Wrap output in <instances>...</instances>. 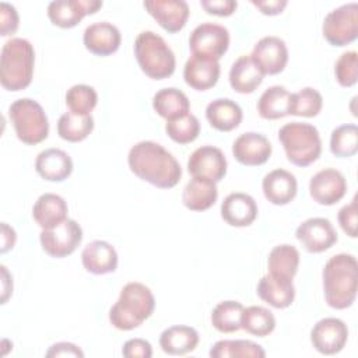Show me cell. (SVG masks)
Segmentation results:
<instances>
[{
  "label": "cell",
  "mask_w": 358,
  "mask_h": 358,
  "mask_svg": "<svg viewBox=\"0 0 358 358\" xmlns=\"http://www.w3.org/2000/svg\"><path fill=\"white\" fill-rule=\"evenodd\" d=\"M264 74L253 63L250 56H239L231 66L229 84L234 91L239 94L253 92L263 81Z\"/></svg>",
  "instance_id": "29"
},
{
  "label": "cell",
  "mask_w": 358,
  "mask_h": 358,
  "mask_svg": "<svg viewBox=\"0 0 358 358\" xmlns=\"http://www.w3.org/2000/svg\"><path fill=\"white\" fill-rule=\"evenodd\" d=\"M243 305L238 301H222L211 312V324L220 333H235L241 329Z\"/></svg>",
  "instance_id": "38"
},
{
  "label": "cell",
  "mask_w": 358,
  "mask_h": 358,
  "mask_svg": "<svg viewBox=\"0 0 358 358\" xmlns=\"http://www.w3.org/2000/svg\"><path fill=\"white\" fill-rule=\"evenodd\" d=\"M264 197L274 206H285L296 196L298 183L295 176L281 168L270 171L262 180Z\"/></svg>",
  "instance_id": "22"
},
{
  "label": "cell",
  "mask_w": 358,
  "mask_h": 358,
  "mask_svg": "<svg viewBox=\"0 0 358 358\" xmlns=\"http://www.w3.org/2000/svg\"><path fill=\"white\" fill-rule=\"evenodd\" d=\"M250 57L264 76H274L285 69L288 62V48L278 36H263L253 46Z\"/></svg>",
  "instance_id": "14"
},
{
  "label": "cell",
  "mask_w": 358,
  "mask_h": 358,
  "mask_svg": "<svg viewBox=\"0 0 358 358\" xmlns=\"http://www.w3.org/2000/svg\"><path fill=\"white\" fill-rule=\"evenodd\" d=\"M20 25V17L15 7L7 1L0 3V34L13 35Z\"/></svg>",
  "instance_id": "43"
},
{
  "label": "cell",
  "mask_w": 358,
  "mask_h": 358,
  "mask_svg": "<svg viewBox=\"0 0 358 358\" xmlns=\"http://www.w3.org/2000/svg\"><path fill=\"white\" fill-rule=\"evenodd\" d=\"M227 158L224 152L214 145H201L196 148L187 159V171L193 178L220 182L227 173Z\"/></svg>",
  "instance_id": "13"
},
{
  "label": "cell",
  "mask_w": 358,
  "mask_h": 358,
  "mask_svg": "<svg viewBox=\"0 0 358 358\" xmlns=\"http://www.w3.org/2000/svg\"><path fill=\"white\" fill-rule=\"evenodd\" d=\"M192 55H200L220 60L229 46V32L224 25L203 22L197 25L189 38Z\"/></svg>",
  "instance_id": "10"
},
{
  "label": "cell",
  "mask_w": 358,
  "mask_h": 358,
  "mask_svg": "<svg viewBox=\"0 0 358 358\" xmlns=\"http://www.w3.org/2000/svg\"><path fill=\"white\" fill-rule=\"evenodd\" d=\"M266 351L250 340H220L211 350L213 358H263Z\"/></svg>",
  "instance_id": "35"
},
{
  "label": "cell",
  "mask_w": 358,
  "mask_h": 358,
  "mask_svg": "<svg viewBox=\"0 0 358 358\" xmlns=\"http://www.w3.org/2000/svg\"><path fill=\"white\" fill-rule=\"evenodd\" d=\"M201 7L208 13L218 17H228L234 14L238 7L235 0H201Z\"/></svg>",
  "instance_id": "46"
},
{
  "label": "cell",
  "mask_w": 358,
  "mask_h": 358,
  "mask_svg": "<svg viewBox=\"0 0 358 358\" xmlns=\"http://www.w3.org/2000/svg\"><path fill=\"white\" fill-rule=\"evenodd\" d=\"M295 236L309 253H320L337 242V232L333 224L323 217H312L301 222Z\"/></svg>",
  "instance_id": "11"
},
{
  "label": "cell",
  "mask_w": 358,
  "mask_h": 358,
  "mask_svg": "<svg viewBox=\"0 0 358 358\" xmlns=\"http://www.w3.org/2000/svg\"><path fill=\"white\" fill-rule=\"evenodd\" d=\"M336 80L341 87H352L358 80V55L355 50L344 52L334 64Z\"/></svg>",
  "instance_id": "42"
},
{
  "label": "cell",
  "mask_w": 358,
  "mask_h": 358,
  "mask_svg": "<svg viewBox=\"0 0 358 358\" xmlns=\"http://www.w3.org/2000/svg\"><path fill=\"white\" fill-rule=\"evenodd\" d=\"M122 354L126 358H150L152 357V347L144 338H130L123 344Z\"/></svg>",
  "instance_id": "45"
},
{
  "label": "cell",
  "mask_w": 358,
  "mask_h": 358,
  "mask_svg": "<svg viewBox=\"0 0 358 358\" xmlns=\"http://www.w3.org/2000/svg\"><path fill=\"white\" fill-rule=\"evenodd\" d=\"M322 32L333 46H345L358 36V4L345 3L331 10L323 21Z\"/></svg>",
  "instance_id": "8"
},
{
  "label": "cell",
  "mask_w": 358,
  "mask_h": 358,
  "mask_svg": "<svg viewBox=\"0 0 358 358\" xmlns=\"http://www.w3.org/2000/svg\"><path fill=\"white\" fill-rule=\"evenodd\" d=\"M165 131L175 143L189 144L199 137L200 123L194 115L187 113L178 119L168 120L165 124Z\"/></svg>",
  "instance_id": "41"
},
{
  "label": "cell",
  "mask_w": 358,
  "mask_h": 358,
  "mask_svg": "<svg viewBox=\"0 0 358 358\" xmlns=\"http://www.w3.org/2000/svg\"><path fill=\"white\" fill-rule=\"evenodd\" d=\"M46 357H84V352L73 343L60 341L46 351Z\"/></svg>",
  "instance_id": "47"
},
{
  "label": "cell",
  "mask_w": 358,
  "mask_h": 358,
  "mask_svg": "<svg viewBox=\"0 0 358 358\" xmlns=\"http://www.w3.org/2000/svg\"><path fill=\"white\" fill-rule=\"evenodd\" d=\"M338 224L341 229L351 238L357 236V197L351 203L343 206L338 211Z\"/></svg>",
  "instance_id": "44"
},
{
  "label": "cell",
  "mask_w": 358,
  "mask_h": 358,
  "mask_svg": "<svg viewBox=\"0 0 358 358\" xmlns=\"http://www.w3.org/2000/svg\"><path fill=\"white\" fill-rule=\"evenodd\" d=\"M155 298L151 289L138 282H127L115 305L109 310V322L113 327L129 331L141 326L154 312Z\"/></svg>",
  "instance_id": "3"
},
{
  "label": "cell",
  "mask_w": 358,
  "mask_h": 358,
  "mask_svg": "<svg viewBox=\"0 0 358 358\" xmlns=\"http://www.w3.org/2000/svg\"><path fill=\"white\" fill-rule=\"evenodd\" d=\"M289 94L282 85H271L257 101V112L263 119L275 120L288 115Z\"/></svg>",
  "instance_id": "33"
},
{
  "label": "cell",
  "mask_w": 358,
  "mask_h": 358,
  "mask_svg": "<svg viewBox=\"0 0 358 358\" xmlns=\"http://www.w3.org/2000/svg\"><path fill=\"white\" fill-rule=\"evenodd\" d=\"M35 169L45 180L63 182L73 172V159L60 148H48L36 155Z\"/></svg>",
  "instance_id": "23"
},
{
  "label": "cell",
  "mask_w": 358,
  "mask_h": 358,
  "mask_svg": "<svg viewBox=\"0 0 358 358\" xmlns=\"http://www.w3.org/2000/svg\"><path fill=\"white\" fill-rule=\"evenodd\" d=\"M81 262L88 273L101 275L113 273L117 267V252L106 241H92L81 252Z\"/></svg>",
  "instance_id": "24"
},
{
  "label": "cell",
  "mask_w": 358,
  "mask_h": 358,
  "mask_svg": "<svg viewBox=\"0 0 358 358\" xmlns=\"http://www.w3.org/2000/svg\"><path fill=\"white\" fill-rule=\"evenodd\" d=\"M271 151L273 148L268 138L256 131L239 134L232 144L235 159L246 166H257L267 162Z\"/></svg>",
  "instance_id": "17"
},
{
  "label": "cell",
  "mask_w": 358,
  "mask_h": 358,
  "mask_svg": "<svg viewBox=\"0 0 358 358\" xmlns=\"http://www.w3.org/2000/svg\"><path fill=\"white\" fill-rule=\"evenodd\" d=\"M278 140L288 161L296 166H308L320 157L322 140L313 124L303 122L285 123L278 130Z\"/></svg>",
  "instance_id": "6"
},
{
  "label": "cell",
  "mask_w": 358,
  "mask_h": 358,
  "mask_svg": "<svg viewBox=\"0 0 358 358\" xmlns=\"http://www.w3.org/2000/svg\"><path fill=\"white\" fill-rule=\"evenodd\" d=\"M83 42L85 49L91 53L96 56H109L119 49L122 35L119 28L112 22L98 21L85 28Z\"/></svg>",
  "instance_id": "19"
},
{
  "label": "cell",
  "mask_w": 358,
  "mask_h": 358,
  "mask_svg": "<svg viewBox=\"0 0 358 358\" xmlns=\"http://www.w3.org/2000/svg\"><path fill=\"white\" fill-rule=\"evenodd\" d=\"M323 291L326 303L333 309H347L357 298L358 263L354 255L331 256L323 267Z\"/></svg>",
  "instance_id": "2"
},
{
  "label": "cell",
  "mask_w": 358,
  "mask_h": 358,
  "mask_svg": "<svg viewBox=\"0 0 358 358\" xmlns=\"http://www.w3.org/2000/svg\"><path fill=\"white\" fill-rule=\"evenodd\" d=\"M134 56L141 71L152 80L171 77L176 67L173 50L161 35L152 31H143L137 35Z\"/></svg>",
  "instance_id": "5"
},
{
  "label": "cell",
  "mask_w": 358,
  "mask_h": 358,
  "mask_svg": "<svg viewBox=\"0 0 358 358\" xmlns=\"http://www.w3.org/2000/svg\"><path fill=\"white\" fill-rule=\"evenodd\" d=\"M256 291L260 299L277 309L288 308L295 298L292 280L274 277L271 274H266L259 280Z\"/></svg>",
  "instance_id": "26"
},
{
  "label": "cell",
  "mask_w": 358,
  "mask_h": 358,
  "mask_svg": "<svg viewBox=\"0 0 358 358\" xmlns=\"http://www.w3.org/2000/svg\"><path fill=\"white\" fill-rule=\"evenodd\" d=\"M257 213V204L248 193H229L221 203V217L231 227H249Z\"/></svg>",
  "instance_id": "21"
},
{
  "label": "cell",
  "mask_w": 358,
  "mask_h": 358,
  "mask_svg": "<svg viewBox=\"0 0 358 358\" xmlns=\"http://www.w3.org/2000/svg\"><path fill=\"white\" fill-rule=\"evenodd\" d=\"M98 103V94L94 87L76 84L66 92V105L76 115H91Z\"/></svg>",
  "instance_id": "40"
},
{
  "label": "cell",
  "mask_w": 358,
  "mask_h": 358,
  "mask_svg": "<svg viewBox=\"0 0 358 358\" xmlns=\"http://www.w3.org/2000/svg\"><path fill=\"white\" fill-rule=\"evenodd\" d=\"M42 249L52 257L62 259L71 255L83 241V229L76 220L67 218L50 229H42L39 235Z\"/></svg>",
  "instance_id": "9"
},
{
  "label": "cell",
  "mask_w": 358,
  "mask_h": 358,
  "mask_svg": "<svg viewBox=\"0 0 358 358\" xmlns=\"http://www.w3.org/2000/svg\"><path fill=\"white\" fill-rule=\"evenodd\" d=\"M218 197L215 182L201 178H193L187 182L182 193L183 206L192 211L208 210Z\"/></svg>",
  "instance_id": "31"
},
{
  "label": "cell",
  "mask_w": 358,
  "mask_h": 358,
  "mask_svg": "<svg viewBox=\"0 0 358 358\" xmlns=\"http://www.w3.org/2000/svg\"><path fill=\"white\" fill-rule=\"evenodd\" d=\"M330 151L336 157H352L358 151V127L352 123L341 124L331 131Z\"/></svg>",
  "instance_id": "39"
},
{
  "label": "cell",
  "mask_w": 358,
  "mask_h": 358,
  "mask_svg": "<svg viewBox=\"0 0 358 358\" xmlns=\"http://www.w3.org/2000/svg\"><path fill=\"white\" fill-rule=\"evenodd\" d=\"M127 164L136 176L159 189H171L182 178V168L176 158L151 140L136 143L129 151Z\"/></svg>",
  "instance_id": "1"
},
{
  "label": "cell",
  "mask_w": 358,
  "mask_h": 358,
  "mask_svg": "<svg viewBox=\"0 0 358 358\" xmlns=\"http://www.w3.org/2000/svg\"><path fill=\"white\" fill-rule=\"evenodd\" d=\"M348 340L347 324L338 317H323L312 327L310 343L323 355L340 352Z\"/></svg>",
  "instance_id": "12"
},
{
  "label": "cell",
  "mask_w": 358,
  "mask_h": 358,
  "mask_svg": "<svg viewBox=\"0 0 358 358\" xmlns=\"http://www.w3.org/2000/svg\"><path fill=\"white\" fill-rule=\"evenodd\" d=\"M35 50L24 38H11L1 48L0 83L7 91L27 88L34 76Z\"/></svg>",
  "instance_id": "4"
},
{
  "label": "cell",
  "mask_w": 358,
  "mask_h": 358,
  "mask_svg": "<svg viewBox=\"0 0 358 358\" xmlns=\"http://www.w3.org/2000/svg\"><path fill=\"white\" fill-rule=\"evenodd\" d=\"M143 6L165 31L172 34L186 25L190 13L185 0H147Z\"/></svg>",
  "instance_id": "18"
},
{
  "label": "cell",
  "mask_w": 358,
  "mask_h": 358,
  "mask_svg": "<svg viewBox=\"0 0 358 358\" xmlns=\"http://www.w3.org/2000/svg\"><path fill=\"white\" fill-rule=\"evenodd\" d=\"M199 344V333L190 326H171L159 336V347L169 355H185L196 350Z\"/></svg>",
  "instance_id": "28"
},
{
  "label": "cell",
  "mask_w": 358,
  "mask_h": 358,
  "mask_svg": "<svg viewBox=\"0 0 358 358\" xmlns=\"http://www.w3.org/2000/svg\"><path fill=\"white\" fill-rule=\"evenodd\" d=\"M8 117L20 141L28 145L43 141L49 134V122L42 105L31 98H20L8 108Z\"/></svg>",
  "instance_id": "7"
},
{
  "label": "cell",
  "mask_w": 358,
  "mask_h": 358,
  "mask_svg": "<svg viewBox=\"0 0 358 358\" xmlns=\"http://www.w3.org/2000/svg\"><path fill=\"white\" fill-rule=\"evenodd\" d=\"M250 3L264 15H277L287 7V0H250Z\"/></svg>",
  "instance_id": "48"
},
{
  "label": "cell",
  "mask_w": 358,
  "mask_h": 358,
  "mask_svg": "<svg viewBox=\"0 0 358 358\" xmlns=\"http://www.w3.org/2000/svg\"><path fill=\"white\" fill-rule=\"evenodd\" d=\"M94 130V117L91 115H76L64 112L57 120V134L70 143L85 140Z\"/></svg>",
  "instance_id": "34"
},
{
  "label": "cell",
  "mask_w": 358,
  "mask_h": 358,
  "mask_svg": "<svg viewBox=\"0 0 358 358\" xmlns=\"http://www.w3.org/2000/svg\"><path fill=\"white\" fill-rule=\"evenodd\" d=\"M275 327V317L271 310L263 306H248L243 308L242 316H241V329L246 330L248 333L257 336V337H266L270 333H273Z\"/></svg>",
  "instance_id": "36"
},
{
  "label": "cell",
  "mask_w": 358,
  "mask_h": 358,
  "mask_svg": "<svg viewBox=\"0 0 358 358\" xmlns=\"http://www.w3.org/2000/svg\"><path fill=\"white\" fill-rule=\"evenodd\" d=\"M268 274L292 280L299 267V252L294 245L282 243L274 246L267 259Z\"/></svg>",
  "instance_id": "32"
},
{
  "label": "cell",
  "mask_w": 358,
  "mask_h": 358,
  "mask_svg": "<svg viewBox=\"0 0 358 358\" xmlns=\"http://www.w3.org/2000/svg\"><path fill=\"white\" fill-rule=\"evenodd\" d=\"M322 106H323L322 94L312 87H305L296 92L289 94L288 115L313 117L319 115V112L322 110Z\"/></svg>",
  "instance_id": "37"
},
{
  "label": "cell",
  "mask_w": 358,
  "mask_h": 358,
  "mask_svg": "<svg viewBox=\"0 0 358 358\" xmlns=\"http://www.w3.org/2000/svg\"><path fill=\"white\" fill-rule=\"evenodd\" d=\"M102 7L99 0H55L48 6V17L60 28L76 27L85 15L96 13Z\"/></svg>",
  "instance_id": "16"
},
{
  "label": "cell",
  "mask_w": 358,
  "mask_h": 358,
  "mask_svg": "<svg viewBox=\"0 0 358 358\" xmlns=\"http://www.w3.org/2000/svg\"><path fill=\"white\" fill-rule=\"evenodd\" d=\"M0 268H1V275H3V296H1V303H6L7 298H8L10 294L13 292V288H8V285H7L8 280H11V277H10V274H8L6 266H1ZM10 285H13V282H10Z\"/></svg>",
  "instance_id": "50"
},
{
  "label": "cell",
  "mask_w": 358,
  "mask_h": 358,
  "mask_svg": "<svg viewBox=\"0 0 358 358\" xmlns=\"http://www.w3.org/2000/svg\"><path fill=\"white\" fill-rule=\"evenodd\" d=\"M152 108L166 122L190 113L189 98L183 91L173 87L157 91L152 96Z\"/></svg>",
  "instance_id": "30"
},
{
  "label": "cell",
  "mask_w": 358,
  "mask_h": 358,
  "mask_svg": "<svg viewBox=\"0 0 358 358\" xmlns=\"http://www.w3.org/2000/svg\"><path fill=\"white\" fill-rule=\"evenodd\" d=\"M218 60L207 56L192 55L183 67L185 83L197 91H206L214 87L220 78Z\"/></svg>",
  "instance_id": "20"
},
{
  "label": "cell",
  "mask_w": 358,
  "mask_h": 358,
  "mask_svg": "<svg viewBox=\"0 0 358 358\" xmlns=\"http://www.w3.org/2000/svg\"><path fill=\"white\" fill-rule=\"evenodd\" d=\"M17 241L15 231L8 227L6 222H1V253L8 252L10 249L14 248Z\"/></svg>",
  "instance_id": "49"
},
{
  "label": "cell",
  "mask_w": 358,
  "mask_h": 358,
  "mask_svg": "<svg viewBox=\"0 0 358 358\" xmlns=\"http://www.w3.org/2000/svg\"><path fill=\"white\" fill-rule=\"evenodd\" d=\"M67 203L56 193L41 194L32 207V217L42 229H50L67 220Z\"/></svg>",
  "instance_id": "25"
},
{
  "label": "cell",
  "mask_w": 358,
  "mask_h": 358,
  "mask_svg": "<svg viewBox=\"0 0 358 358\" xmlns=\"http://www.w3.org/2000/svg\"><path fill=\"white\" fill-rule=\"evenodd\" d=\"M345 192L347 180L344 175L334 168H324L310 178L309 193L317 204L333 206L345 196Z\"/></svg>",
  "instance_id": "15"
},
{
  "label": "cell",
  "mask_w": 358,
  "mask_h": 358,
  "mask_svg": "<svg viewBox=\"0 0 358 358\" xmlns=\"http://www.w3.org/2000/svg\"><path fill=\"white\" fill-rule=\"evenodd\" d=\"M206 117L211 127L218 131H231L236 129L243 117L241 106L229 98H217L206 108Z\"/></svg>",
  "instance_id": "27"
}]
</instances>
